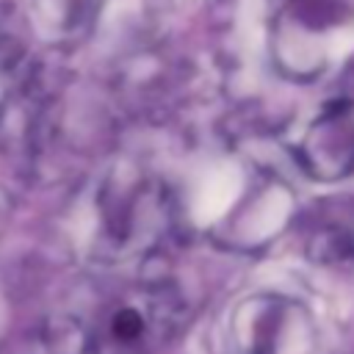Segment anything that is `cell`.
<instances>
[{
	"label": "cell",
	"mask_w": 354,
	"mask_h": 354,
	"mask_svg": "<svg viewBox=\"0 0 354 354\" xmlns=\"http://www.w3.org/2000/svg\"><path fill=\"white\" fill-rule=\"evenodd\" d=\"M144 329V321L138 318V313L133 310H122L116 318H113V335L122 340V343H133Z\"/></svg>",
	"instance_id": "cell-1"
}]
</instances>
